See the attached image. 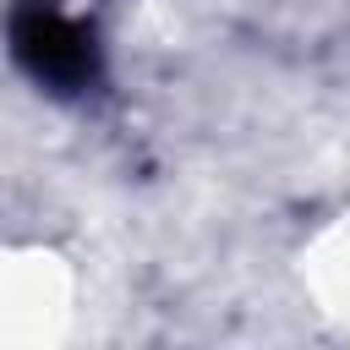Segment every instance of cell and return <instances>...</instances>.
Returning a JSON list of instances; mask_svg holds the SVG:
<instances>
[{"label":"cell","instance_id":"cell-1","mask_svg":"<svg viewBox=\"0 0 350 350\" xmlns=\"http://www.w3.org/2000/svg\"><path fill=\"white\" fill-rule=\"evenodd\" d=\"M11 49H16V60H22L38 82H49L55 93H77V88H88V82L98 77L93 33H88L77 16H66L55 0H27V5L16 11V22H11Z\"/></svg>","mask_w":350,"mask_h":350}]
</instances>
